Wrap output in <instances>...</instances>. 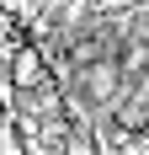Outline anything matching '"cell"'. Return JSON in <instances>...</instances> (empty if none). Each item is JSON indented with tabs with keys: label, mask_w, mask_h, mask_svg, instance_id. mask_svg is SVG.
Listing matches in <instances>:
<instances>
[{
	"label": "cell",
	"mask_w": 149,
	"mask_h": 155,
	"mask_svg": "<svg viewBox=\"0 0 149 155\" xmlns=\"http://www.w3.org/2000/svg\"><path fill=\"white\" fill-rule=\"evenodd\" d=\"M0 118H5V112H0Z\"/></svg>",
	"instance_id": "1"
}]
</instances>
